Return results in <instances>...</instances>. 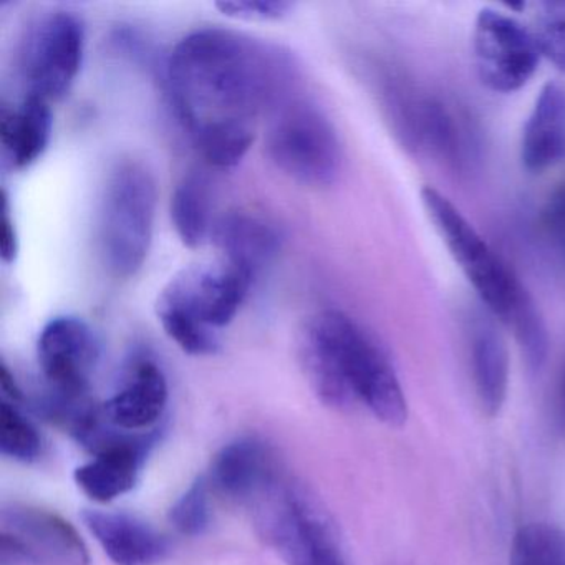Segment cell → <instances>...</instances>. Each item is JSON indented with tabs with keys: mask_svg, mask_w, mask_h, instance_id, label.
<instances>
[{
	"mask_svg": "<svg viewBox=\"0 0 565 565\" xmlns=\"http://www.w3.org/2000/svg\"><path fill=\"white\" fill-rule=\"evenodd\" d=\"M82 519L115 565H157L170 552L167 537L135 515L87 509Z\"/></svg>",
	"mask_w": 565,
	"mask_h": 565,
	"instance_id": "cell-16",
	"label": "cell"
},
{
	"mask_svg": "<svg viewBox=\"0 0 565 565\" xmlns=\"http://www.w3.org/2000/svg\"><path fill=\"white\" fill-rule=\"evenodd\" d=\"M157 204V180L143 163L124 160L115 164L105 184L98 220L100 256L115 276H135L147 260Z\"/></svg>",
	"mask_w": 565,
	"mask_h": 565,
	"instance_id": "cell-6",
	"label": "cell"
},
{
	"mask_svg": "<svg viewBox=\"0 0 565 565\" xmlns=\"http://www.w3.org/2000/svg\"><path fill=\"white\" fill-rule=\"evenodd\" d=\"M472 52L482 85L495 94H514L525 87L542 57L534 32L491 8L476 18Z\"/></svg>",
	"mask_w": 565,
	"mask_h": 565,
	"instance_id": "cell-10",
	"label": "cell"
},
{
	"mask_svg": "<svg viewBox=\"0 0 565 565\" xmlns=\"http://www.w3.org/2000/svg\"><path fill=\"white\" fill-rule=\"evenodd\" d=\"M521 160L541 173L565 160V84L547 82L539 92L522 130Z\"/></svg>",
	"mask_w": 565,
	"mask_h": 565,
	"instance_id": "cell-18",
	"label": "cell"
},
{
	"mask_svg": "<svg viewBox=\"0 0 565 565\" xmlns=\"http://www.w3.org/2000/svg\"><path fill=\"white\" fill-rule=\"evenodd\" d=\"M253 280L221 259L186 267L158 296V320L188 355H214L221 349L217 330L233 322Z\"/></svg>",
	"mask_w": 565,
	"mask_h": 565,
	"instance_id": "cell-4",
	"label": "cell"
},
{
	"mask_svg": "<svg viewBox=\"0 0 565 565\" xmlns=\"http://www.w3.org/2000/svg\"><path fill=\"white\" fill-rule=\"evenodd\" d=\"M509 565H565V532L547 522H531L512 537Z\"/></svg>",
	"mask_w": 565,
	"mask_h": 565,
	"instance_id": "cell-21",
	"label": "cell"
},
{
	"mask_svg": "<svg viewBox=\"0 0 565 565\" xmlns=\"http://www.w3.org/2000/svg\"><path fill=\"white\" fill-rule=\"evenodd\" d=\"M171 104L201 157L216 168L241 163L264 115L290 100L292 55L279 45L227 29L186 35L167 64Z\"/></svg>",
	"mask_w": 565,
	"mask_h": 565,
	"instance_id": "cell-1",
	"label": "cell"
},
{
	"mask_svg": "<svg viewBox=\"0 0 565 565\" xmlns=\"http://www.w3.org/2000/svg\"><path fill=\"white\" fill-rule=\"evenodd\" d=\"M469 363L472 383L482 413H501L509 390V350L501 330L489 312H472L468 317Z\"/></svg>",
	"mask_w": 565,
	"mask_h": 565,
	"instance_id": "cell-14",
	"label": "cell"
},
{
	"mask_svg": "<svg viewBox=\"0 0 565 565\" xmlns=\"http://www.w3.org/2000/svg\"><path fill=\"white\" fill-rule=\"evenodd\" d=\"M419 194L426 216L482 306L512 330L529 369L541 370L548 352L547 329L527 290L441 191L425 186Z\"/></svg>",
	"mask_w": 565,
	"mask_h": 565,
	"instance_id": "cell-3",
	"label": "cell"
},
{
	"mask_svg": "<svg viewBox=\"0 0 565 565\" xmlns=\"http://www.w3.org/2000/svg\"><path fill=\"white\" fill-rule=\"evenodd\" d=\"M214 246L221 260L256 279L279 254L282 236L266 217L246 211H233L214 221Z\"/></svg>",
	"mask_w": 565,
	"mask_h": 565,
	"instance_id": "cell-15",
	"label": "cell"
},
{
	"mask_svg": "<svg viewBox=\"0 0 565 565\" xmlns=\"http://www.w3.org/2000/svg\"><path fill=\"white\" fill-rule=\"evenodd\" d=\"M85 52V28L74 12L54 11L39 19L21 52V77L25 97L52 104L71 90L81 72Z\"/></svg>",
	"mask_w": 565,
	"mask_h": 565,
	"instance_id": "cell-8",
	"label": "cell"
},
{
	"mask_svg": "<svg viewBox=\"0 0 565 565\" xmlns=\"http://www.w3.org/2000/svg\"><path fill=\"white\" fill-rule=\"evenodd\" d=\"M210 479L198 478L184 494L174 502L170 522L178 532L190 537L203 535L211 525Z\"/></svg>",
	"mask_w": 565,
	"mask_h": 565,
	"instance_id": "cell-23",
	"label": "cell"
},
{
	"mask_svg": "<svg viewBox=\"0 0 565 565\" xmlns=\"http://www.w3.org/2000/svg\"><path fill=\"white\" fill-rule=\"evenodd\" d=\"M0 452L19 462H34L42 455V438L34 423L14 403H0Z\"/></svg>",
	"mask_w": 565,
	"mask_h": 565,
	"instance_id": "cell-22",
	"label": "cell"
},
{
	"mask_svg": "<svg viewBox=\"0 0 565 565\" xmlns=\"http://www.w3.org/2000/svg\"><path fill=\"white\" fill-rule=\"evenodd\" d=\"M299 356L317 398L337 412L362 406L390 428L408 419L392 360L375 337L340 310H323L300 332Z\"/></svg>",
	"mask_w": 565,
	"mask_h": 565,
	"instance_id": "cell-2",
	"label": "cell"
},
{
	"mask_svg": "<svg viewBox=\"0 0 565 565\" xmlns=\"http://www.w3.org/2000/svg\"><path fill=\"white\" fill-rule=\"evenodd\" d=\"M170 398V388L163 370L151 360H138L131 366L124 386L108 399L105 418L130 433H145L161 418Z\"/></svg>",
	"mask_w": 565,
	"mask_h": 565,
	"instance_id": "cell-17",
	"label": "cell"
},
{
	"mask_svg": "<svg viewBox=\"0 0 565 565\" xmlns=\"http://www.w3.org/2000/svg\"><path fill=\"white\" fill-rule=\"evenodd\" d=\"M279 476L273 449L254 436H243L214 456L210 482L226 498L250 505Z\"/></svg>",
	"mask_w": 565,
	"mask_h": 565,
	"instance_id": "cell-13",
	"label": "cell"
},
{
	"mask_svg": "<svg viewBox=\"0 0 565 565\" xmlns=\"http://www.w3.org/2000/svg\"><path fill=\"white\" fill-rule=\"evenodd\" d=\"M266 148L286 177L306 186H329L342 170L339 131L312 102L290 98L270 118Z\"/></svg>",
	"mask_w": 565,
	"mask_h": 565,
	"instance_id": "cell-7",
	"label": "cell"
},
{
	"mask_svg": "<svg viewBox=\"0 0 565 565\" xmlns=\"http://www.w3.org/2000/svg\"><path fill=\"white\" fill-rule=\"evenodd\" d=\"M216 8L224 15L243 21H277L286 18L292 11L294 4L284 0H223L217 2Z\"/></svg>",
	"mask_w": 565,
	"mask_h": 565,
	"instance_id": "cell-25",
	"label": "cell"
},
{
	"mask_svg": "<svg viewBox=\"0 0 565 565\" xmlns=\"http://www.w3.org/2000/svg\"><path fill=\"white\" fill-rule=\"evenodd\" d=\"M51 104L38 97H24L18 107L2 108L0 145L6 164L24 170L34 164L51 143Z\"/></svg>",
	"mask_w": 565,
	"mask_h": 565,
	"instance_id": "cell-19",
	"label": "cell"
},
{
	"mask_svg": "<svg viewBox=\"0 0 565 565\" xmlns=\"http://www.w3.org/2000/svg\"><path fill=\"white\" fill-rule=\"evenodd\" d=\"M552 418L557 433L565 436V365L558 375L557 385H555L554 399H552Z\"/></svg>",
	"mask_w": 565,
	"mask_h": 565,
	"instance_id": "cell-28",
	"label": "cell"
},
{
	"mask_svg": "<svg viewBox=\"0 0 565 565\" xmlns=\"http://www.w3.org/2000/svg\"><path fill=\"white\" fill-rule=\"evenodd\" d=\"M380 104L393 134L408 150L452 170L465 171L478 158L479 140L461 105L443 92L402 75H383Z\"/></svg>",
	"mask_w": 565,
	"mask_h": 565,
	"instance_id": "cell-5",
	"label": "cell"
},
{
	"mask_svg": "<svg viewBox=\"0 0 565 565\" xmlns=\"http://www.w3.org/2000/svg\"><path fill=\"white\" fill-rule=\"evenodd\" d=\"M100 359V345L87 322L77 317H55L39 337V365L49 392L87 395L88 382Z\"/></svg>",
	"mask_w": 565,
	"mask_h": 565,
	"instance_id": "cell-11",
	"label": "cell"
},
{
	"mask_svg": "<svg viewBox=\"0 0 565 565\" xmlns=\"http://www.w3.org/2000/svg\"><path fill=\"white\" fill-rule=\"evenodd\" d=\"M2 233H0V250H2V260L6 264H12L18 257L19 239L15 231L14 220L11 216V204H9L8 193H2Z\"/></svg>",
	"mask_w": 565,
	"mask_h": 565,
	"instance_id": "cell-27",
	"label": "cell"
},
{
	"mask_svg": "<svg viewBox=\"0 0 565 565\" xmlns=\"http://www.w3.org/2000/svg\"><path fill=\"white\" fill-rule=\"evenodd\" d=\"M319 565H349L347 564L345 555H339V557L329 558V561L320 562Z\"/></svg>",
	"mask_w": 565,
	"mask_h": 565,
	"instance_id": "cell-29",
	"label": "cell"
},
{
	"mask_svg": "<svg viewBox=\"0 0 565 565\" xmlns=\"http://www.w3.org/2000/svg\"><path fill=\"white\" fill-rule=\"evenodd\" d=\"M532 32L542 57L565 74V2L539 4Z\"/></svg>",
	"mask_w": 565,
	"mask_h": 565,
	"instance_id": "cell-24",
	"label": "cell"
},
{
	"mask_svg": "<svg viewBox=\"0 0 565 565\" xmlns=\"http://www.w3.org/2000/svg\"><path fill=\"white\" fill-rule=\"evenodd\" d=\"M157 443V429L145 433L120 429L92 461L75 469V482L92 501L100 504L115 501L140 481L145 462Z\"/></svg>",
	"mask_w": 565,
	"mask_h": 565,
	"instance_id": "cell-12",
	"label": "cell"
},
{
	"mask_svg": "<svg viewBox=\"0 0 565 565\" xmlns=\"http://www.w3.org/2000/svg\"><path fill=\"white\" fill-rule=\"evenodd\" d=\"M2 565H88L90 554L77 529L55 512L11 504L0 518Z\"/></svg>",
	"mask_w": 565,
	"mask_h": 565,
	"instance_id": "cell-9",
	"label": "cell"
},
{
	"mask_svg": "<svg viewBox=\"0 0 565 565\" xmlns=\"http://www.w3.org/2000/svg\"><path fill=\"white\" fill-rule=\"evenodd\" d=\"M213 188L204 171L184 174L171 196V220L181 243L191 249L203 246L213 234Z\"/></svg>",
	"mask_w": 565,
	"mask_h": 565,
	"instance_id": "cell-20",
	"label": "cell"
},
{
	"mask_svg": "<svg viewBox=\"0 0 565 565\" xmlns=\"http://www.w3.org/2000/svg\"><path fill=\"white\" fill-rule=\"evenodd\" d=\"M539 223L545 239L565 256V183L545 201Z\"/></svg>",
	"mask_w": 565,
	"mask_h": 565,
	"instance_id": "cell-26",
	"label": "cell"
}]
</instances>
